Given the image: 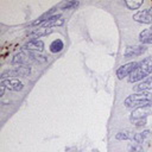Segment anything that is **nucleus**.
<instances>
[{"label":"nucleus","instance_id":"f257e3e1","mask_svg":"<svg viewBox=\"0 0 152 152\" xmlns=\"http://www.w3.org/2000/svg\"><path fill=\"white\" fill-rule=\"evenodd\" d=\"M125 106L127 108H141V107H152V93L150 91H139L132 95H128L125 100Z\"/></svg>","mask_w":152,"mask_h":152},{"label":"nucleus","instance_id":"f03ea898","mask_svg":"<svg viewBox=\"0 0 152 152\" xmlns=\"http://www.w3.org/2000/svg\"><path fill=\"white\" fill-rule=\"evenodd\" d=\"M46 58L34 51H28V50H21L20 52L15 53L11 61L12 64H20V65H27L30 63H45Z\"/></svg>","mask_w":152,"mask_h":152},{"label":"nucleus","instance_id":"7ed1b4c3","mask_svg":"<svg viewBox=\"0 0 152 152\" xmlns=\"http://www.w3.org/2000/svg\"><path fill=\"white\" fill-rule=\"evenodd\" d=\"M150 74H152V58L145 57L142 61L138 62L137 69L128 76V82L134 83L138 81H144V78Z\"/></svg>","mask_w":152,"mask_h":152},{"label":"nucleus","instance_id":"20e7f679","mask_svg":"<svg viewBox=\"0 0 152 152\" xmlns=\"http://www.w3.org/2000/svg\"><path fill=\"white\" fill-rule=\"evenodd\" d=\"M31 74V68L27 65H20V66H15L13 69H7L5 71L1 72L0 78L1 80H7V78H14V77H27Z\"/></svg>","mask_w":152,"mask_h":152},{"label":"nucleus","instance_id":"39448f33","mask_svg":"<svg viewBox=\"0 0 152 152\" xmlns=\"http://www.w3.org/2000/svg\"><path fill=\"white\" fill-rule=\"evenodd\" d=\"M152 113V107H141V108H137L132 112L131 116H129V120L131 122L135 124L138 121H141V120H146V118Z\"/></svg>","mask_w":152,"mask_h":152},{"label":"nucleus","instance_id":"423d86ee","mask_svg":"<svg viewBox=\"0 0 152 152\" xmlns=\"http://www.w3.org/2000/svg\"><path fill=\"white\" fill-rule=\"evenodd\" d=\"M138 66V62H129V63H126L124 65H121L118 70H116V76L119 80H122L127 76H129Z\"/></svg>","mask_w":152,"mask_h":152},{"label":"nucleus","instance_id":"0eeeda50","mask_svg":"<svg viewBox=\"0 0 152 152\" xmlns=\"http://www.w3.org/2000/svg\"><path fill=\"white\" fill-rule=\"evenodd\" d=\"M0 86L5 87L8 90H13V91H21L24 89V84L17 80V78H7V80H1L0 81Z\"/></svg>","mask_w":152,"mask_h":152},{"label":"nucleus","instance_id":"6e6552de","mask_svg":"<svg viewBox=\"0 0 152 152\" xmlns=\"http://www.w3.org/2000/svg\"><path fill=\"white\" fill-rule=\"evenodd\" d=\"M133 19L141 24H152V8H146L137 12L133 15Z\"/></svg>","mask_w":152,"mask_h":152},{"label":"nucleus","instance_id":"1a4fd4ad","mask_svg":"<svg viewBox=\"0 0 152 152\" xmlns=\"http://www.w3.org/2000/svg\"><path fill=\"white\" fill-rule=\"evenodd\" d=\"M21 49L28 50V51H34V52H40L44 50V42L40 39H31V40L26 42Z\"/></svg>","mask_w":152,"mask_h":152},{"label":"nucleus","instance_id":"9d476101","mask_svg":"<svg viewBox=\"0 0 152 152\" xmlns=\"http://www.w3.org/2000/svg\"><path fill=\"white\" fill-rule=\"evenodd\" d=\"M146 46L145 45H134V46H127L125 52H124V56L125 58H131V57H137V56H140L142 55L145 51H146Z\"/></svg>","mask_w":152,"mask_h":152},{"label":"nucleus","instance_id":"9b49d317","mask_svg":"<svg viewBox=\"0 0 152 152\" xmlns=\"http://www.w3.org/2000/svg\"><path fill=\"white\" fill-rule=\"evenodd\" d=\"M152 89V76H148L147 78H145L144 81H141L140 83H138L137 86L133 87L134 91H147Z\"/></svg>","mask_w":152,"mask_h":152},{"label":"nucleus","instance_id":"f8f14e48","mask_svg":"<svg viewBox=\"0 0 152 152\" xmlns=\"http://www.w3.org/2000/svg\"><path fill=\"white\" fill-rule=\"evenodd\" d=\"M139 40L142 45L145 44H152V27L145 28L139 33Z\"/></svg>","mask_w":152,"mask_h":152},{"label":"nucleus","instance_id":"ddd939ff","mask_svg":"<svg viewBox=\"0 0 152 152\" xmlns=\"http://www.w3.org/2000/svg\"><path fill=\"white\" fill-rule=\"evenodd\" d=\"M52 31H53V28H51V27H49V28L38 27V28H34L33 31H30L28 34L31 37H34V38H40V37H44V36H48V34L52 33Z\"/></svg>","mask_w":152,"mask_h":152},{"label":"nucleus","instance_id":"4468645a","mask_svg":"<svg viewBox=\"0 0 152 152\" xmlns=\"http://www.w3.org/2000/svg\"><path fill=\"white\" fill-rule=\"evenodd\" d=\"M63 48H64V43H63V40L59 39V38L55 39V40L50 44V51H51L52 53L61 52V51L63 50Z\"/></svg>","mask_w":152,"mask_h":152},{"label":"nucleus","instance_id":"2eb2a0df","mask_svg":"<svg viewBox=\"0 0 152 152\" xmlns=\"http://www.w3.org/2000/svg\"><path fill=\"white\" fill-rule=\"evenodd\" d=\"M150 135V131H142V132H140V133H137V134H134L133 135V140L137 142V144H141V142H144L145 141V139L147 138Z\"/></svg>","mask_w":152,"mask_h":152},{"label":"nucleus","instance_id":"dca6fc26","mask_svg":"<svg viewBox=\"0 0 152 152\" xmlns=\"http://www.w3.org/2000/svg\"><path fill=\"white\" fill-rule=\"evenodd\" d=\"M125 5L128 7V10H138L141 5H142V1H135V0H126L125 1Z\"/></svg>","mask_w":152,"mask_h":152},{"label":"nucleus","instance_id":"f3484780","mask_svg":"<svg viewBox=\"0 0 152 152\" xmlns=\"http://www.w3.org/2000/svg\"><path fill=\"white\" fill-rule=\"evenodd\" d=\"M78 4H80L78 1H65V2L59 4L58 7H59L61 10H70V8H72V7L78 6Z\"/></svg>","mask_w":152,"mask_h":152},{"label":"nucleus","instance_id":"a211bd4d","mask_svg":"<svg viewBox=\"0 0 152 152\" xmlns=\"http://www.w3.org/2000/svg\"><path fill=\"white\" fill-rule=\"evenodd\" d=\"M131 138V135L127 133V132H119V133H116V135H115V139L116 140H127V139H129Z\"/></svg>","mask_w":152,"mask_h":152},{"label":"nucleus","instance_id":"6ab92c4d","mask_svg":"<svg viewBox=\"0 0 152 152\" xmlns=\"http://www.w3.org/2000/svg\"><path fill=\"white\" fill-rule=\"evenodd\" d=\"M129 152H144V151H142L141 145L135 142V144H132V145L129 146Z\"/></svg>","mask_w":152,"mask_h":152},{"label":"nucleus","instance_id":"aec40b11","mask_svg":"<svg viewBox=\"0 0 152 152\" xmlns=\"http://www.w3.org/2000/svg\"><path fill=\"white\" fill-rule=\"evenodd\" d=\"M137 127H140V126H144V125H146V120H141V121H138V122H135L134 124Z\"/></svg>","mask_w":152,"mask_h":152},{"label":"nucleus","instance_id":"412c9836","mask_svg":"<svg viewBox=\"0 0 152 152\" xmlns=\"http://www.w3.org/2000/svg\"><path fill=\"white\" fill-rule=\"evenodd\" d=\"M5 90H6V88H5V87H2V86H0V96H4Z\"/></svg>","mask_w":152,"mask_h":152}]
</instances>
